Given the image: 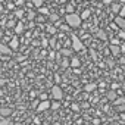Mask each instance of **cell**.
<instances>
[{"label": "cell", "mask_w": 125, "mask_h": 125, "mask_svg": "<svg viewBox=\"0 0 125 125\" xmlns=\"http://www.w3.org/2000/svg\"><path fill=\"white\" fill-rule=\"evenodd\" d=\"M57 19H59V16H57L56 13H53V15H50V22H57Z\"/></svg>", "instance_id": "603a6c76"}, {"label": "cell", "mask_w": 125, "mask_h": 125, "mask_svg": "<svg viewBox=\"0 0 125 125\" xmlns=\"http://www.w3.org/2000/svg\"><path fill=\"white\" fill-rule=\"evenodd\" d=\"M119 16H121V18H125V6L121 8V10H119Z\"/></svg>", "instance_id": "d4e9b609"}, {"label": "cell", "mask_w": 125, "mask_h": 125, "mask_svg": "<svg viewBox=\"0 0 125 125\" xmlns=\"http://www.w3.org/2000/svg\"><path fill=\"white\" fill-rule=\"evenodd\" d=\"M60 54H63L65 57H69V56L72 54V52H71L69 49H62V50H60Z\"/></svg>", "instance_id": "e0dca14e"}, {"label": "cell", "mask_w": 125, "mask_h": 125, "mask_svg": "<svg viewBox=\"0 0 125 125\" xmlns=\"http://www.w3.org/2000/svg\"><path fill=\"white\" fill-rule=\"evenodd\" d=\"M50 94H52V97H53L56 102H60V100H62V97H63V90H62V88L56 84V85H53V87H52Z\"/></svg>", "instance_id": "7a4b0ae2"}, {"label": "cell", "mask_w": 125, "mask_h": 125, "mask_svg": "<svg viewBox=\"0 0 125 125\" xmlns=\"http://www.w3.org/2000/svg\"><path fill=\"white\" fill-rule=\"evenodd\" d=\"M106 99L110 100V102H115V100L118 99V93H116L115 90H109V91L106 93Z\"/></svg>", "instance_id": "ba28073f"}, {"label": "cell", "mask_w": 125, "mask_h": 125, "mask_svg": "<svg viewBox=\"0 0 125 125\" xmlns=\"http://www.w3.org/2000/svg\"><path fill=\"white\" fill-rule=\"evenodd\" d=\"M12 53V50L9 49V46H6V44H2L0 43V54H6V56H9Z\"/></svg>", "instance_id": "9c48e42d"}, {"label": "cell", "mask_w": 125, "mask_h": 125, "mask_svg": "<svg viewBox=\"0 0 125 125\" xmlns=\"http://www.w3.org/2000/svg\"><path fill=\"white\" fill-rule=\"evenodd\" d=\"M35 109H37V112H44V110H47V109H50V102H49V100H44V102H40V103H38V106H37Z\"/></svg>", "instance_id": "5b68a950"}, {"label": "cell", "mask_w": 125, "mask_h": 125, "mask_svg": "<svg viewBox=\"0 0 125 125\" xmlns=\"http://www.w3.org/2000/svg\"><path fill=\"white\" fill-rule=\"evenodd\" d=\"M22 15H24V10H16V16L18 18H22Z\"/></svg>", "instance_id": "f546056e"}, {"label": "cell", "mask_w": 125, "mask_h": 125, "mask_svg": "<svg viewBox=\"0 0 125 125\" xmlns=\"http://www.w3.org/2000/svg\"><path fill=\"white\" fill-rule=\"evenodd\" d=\"M69 66H71V68H80V66H81L80 59H78V57H72L71 62H69Z\"/></svg>", "instance_id": "8fae6325"}, {"label": "cell", "mask_w": 125, "mask_h": 125, "mask_svg": "<svg viewBox=\"0 0 125 125\" xmlns=\"http://www.w3.org/2000/svg\"><path fill=\"white\" fill-rule=\"evenodd\" d=\"M40 99H41V102H44V100H47V94H46V93H43V94H40Z\"/></svg>", "instance_id": "f1b7e54d"}, {"label": "cell", "mask_w": 125, "mask_h": 125, "mask_svg": "<svg viewBox=\"0 0 125 125\" xmlns=\"http://www.w3.org/2000/svg\"><path fill=\"white\" fill-rule=\"evenodd\" d=\"M12 113H13V109L12 107H8V106L0 107V116H2V118H9Z\"/></svg>", "instance_id": "277c9868"}, {"label": "cell", "mask_w": 125, "mask_h": 125, "mask_svg": "<svg viewBox=\"0 0 125 125\" xmlns=\"http://www.w3.org/2000/svg\"><path fill=\"white\" fill-rule=\"evenodd\" d=\"M115 24L119 27V28H122V30H125V18H121V16H116L115 18Z\"/></svg>", "instance_id": "30bf717a"}, {"label": "cell", "mask_w": 125, "mask_h": 125, "mask_svg": "<svg viewBox=\"0 0 125 125\" xmlns=\"http://www.w3.org/2000/svg\"><path fill=\"white\" fill-rule=\"evenodd\" d=\"M43 2H44V0H34V6L40 9V8L43 6Z\"/></svg>", "instance_id": "44dd1931"}, {"label": "cell", "mask_w": 125, "mask_h": 125, "mask_svg": "<svg viewBox=\"0 0 125 125\" xmlns=\"http://www.w3.org/2000/svg\"><path fill=\"white\" fill-rule=\"evenodd\" d=\"M112 2H113V0H103L104 5H112Z\"/></svg>", "instance_id": "d6a6232c"}, {"label": "cell", "mask_w": 125, "mask_h": 125, "mask_svg": "<svg viewBox=\"0 0 125 125\" xmlns=\"http://www.w3.org/2000/svg\"><path fill=\"white\" fill-rule=\"evenodd\" d=\"M19 47V40H18V37H12V40L9 41V49L10 50H16Z\"/></svg>", "instance_id": "8992f818"}, {"label": "cell", "mask_w": 125, "mask_h": 125, "mask_svg": "<svg viewBox=\"0 0 125 125\" xmlns=\"http://www.w3.org/2000/svg\"><path fill=\"white\" fill-rule=\"evenodd\" d=\"M110 53L113 54V56H118L119 53H121V49H119V46H115V44H110Z\"/></svg>", "instance_id": "7c38bea8"}, {"label": "cell", "mask_w": 125, "mask_h": 125, "mask_svg": "<svg viewBox=\"0 0 125 125\" xmlns=\"http://www.w3.org/2000/svg\"><path fill=\"white\" fill-rule=\"evenodd\" d=\"M72 50H74V52H81V50H84V43H83L77 35H74V34H72Z\"/></svg>", "instance_id": "3957f363"}, {"label": "cell", "mask_w": 125, "mask_h": 125, "mask_svg": "<svg viewBox=\"0 0 125 125\" xmlns=\"http://www.w3.org/2000/svg\"><path fill=\"white\" fill-rule=\"evenodd\" d=\"M96 34H97V37H99L100 40H103V41H106V40H107V34H106L103 30H97V32H96Z\"/></svg>", "instance_id": "4fadbf2b"}, {"label": "cell", "mask_w": 125, "mask_h": 125, "mask_svg": "<svg viewBox=\"0 0 125 125\" xmlns=\"http://www.w3.org/2000/svg\"><path fill=\"white\" fill-rule=\"evenodd\" d=\"M65 19H66V24L69 25V27H72V28H77V27H80L81 25V18H80V15H77V13H66V16H65Z\"/></svg>", "instance_id": "6da1fadb"}, {"label": "cell", "mask_w": 125, "mask_h": 125, "mask_svg": "<svg viewBox=\"0 0 125 125\" xmlns=\"http://www.w3.org/2000/svg\"><path fill=\"white\" fill-rule=\"evenodd\" d=\"M38 12H40V13H43V15H49V9H46V8H43V6H41V8L38 9Z\"/></svg>", "instance_id": "7402d4cb"}, {"label": "cell", "mask_w": 125, "mask_h": 125, "mask_svg": "<svg viewBox=\"0 0 125 125\" xmlns=\"http://www.w3.org/2000/svg\"><path fill=\"white\" fill-rule=\"evenodd\" d=\"M81 107H83V109H87V107H88V103H83Z\"/></svg>", "instance_id": "e575fe53"}, {"label": "cell", "mask_w": 125, "mask_h": 125, "mask_svg": "<svg viewBox=\"0 0 125 125\" xmlns=\"http://www.w3.org/2000/svg\"><path fill=\"white\" fill-rule=\"evenodd\" d=\"M118 37L122 38V40H125V31H119V32H118Z\"/></svg>", "instance_id": "484cf974"}, {"label": "cell", "mask_w": 125, "mask_h": 125, "mask_svg": "<svg viewBox=\"0 0 125 125\" xmlns=\"http://www.w3.org/2000/svg\"><path fill=\"white\" fill-rule=\"evenodd\" d=\"M91 15V12H90V9H85L84 12H83V15H80V18H81V21H85L88 16Z\"/></svg>", "instance_id": "9a60e30c"}, {"label": "cell", "mask_w": 125, "mask_h": 125, "mask_svg": "<svg viewBox=\"0 0 125 125\" xmlns=\"http://www.w3.org/2000/svg\"><path fill=\"white\" fill-rule=\"evenodd\" d=\"M93 124H94V125H99V124H100V119H99V118L93 119Z\"/></svg>", "instance_id": "1f68e13d"}, {"label": "cell", "mask_w": 125, "mask_h": 125, "mask_svg": "<svg viewBox=\"0 0 125 125\" xmlns=\"http://www.w3.org/2000/svg\"><path fill=\"white\" fill-rule=\"evenodd\" d=\"M116 106H121V104H125V97H118L115 102H113Z\"/></svg>", "instance_id": "d6986e66"}, {"label": "cell", "mask_w": 125, "mask_h": 125, "mask_svg": "<svg viewBox=\"0 0 125 125\" xmlns=\"http://www.w3.org/2000/svg\"><path fill=\"white\" fill-rule=\"evenodd\" d=\"M116 87H119V84H116V83H113V84H112V90H115Z\"/></svg>", "instance_id": "836d02e7"}, {"label": "cell", "mask_w": 125, "mask_h": 125, "mask_svg": "<svg viewBox=\"0 0 125 125\" xmlns=\"http://www.w3.org/2000/svg\"><path fill=\"white\" fill-rule=\"evenodd\" d=\"M71 107H72V110H74V112H78V110H80V106H78L77 103H72V104H71Z\"/></svg>", "instance_id": "cb8c5ba5"}, {"label": "cell", "mask_w": 125, "mask_h": 125, "mask_svg": "<svg viewBox=\"0 0 125 125\" xmlns=\"http://www.w3.org/2000/svg\"><path fill=\"white\" fill-rule=\"evenodd\" d=\"M60 107V102H53V103H50V109H53V110H57Z\"/></svg>", "instance_id": "ac0fdd59"}, {"label": "cell", "mask_w": 125, "mask_h": 125, "mask_svg": "<svg viewBox=\"0 0 125 125\" xmlns=\"http://www.w3.org/2000/svg\"><path fill=\"white\" fill-rule=\"evenodd\" d=\"M121 8H122V6H119V5H116V3H112V6H110V9H112L113 13H119Z\"/></svg>", "instance_id": "2e32d148"}, {"label": "cell", "mask_w": 125, "mask_h": 125, "mask_svg": "<svg viewBox=\"0 0 125 125\" xmlns=\"http://www.w3.org/2000/svg\"><path fill=\"white\" fill-rule=\"evenodd\" d=\"M9 124H10L9 118H2V116H0V125H9Z\"/></svg>", "instance_id": "ffe728a7"}, {"label": "cell", "mask_w": 125, "mask_h": 125, "mask_svg": "<svg viewBox=\"0 0 125 125\" xmlns=\"http://www.w3.org/2000/svg\"><path fill=\"white\" fill-rule=\"evenodd\" d=\"M116 109H118V112H125V104H121V106H118Z\"/></svg>", "instance_id": "83f0119b"}, {"label": "cell", "mask_w": 125, "mask_h": 125, "mask_svg": "<svg viewBox=\"0 0 125 125\" xmlns=\"http://www.w3.org/2000/svg\"><path fill=\"white\" fill-rule=\"evenodd\" d=\"M47 31H49L50 34H54V32H56V31H54V28H53L52 25H49V27H47Z\"/></svg>", "instance_id": "4316f807"}, {"label": "cell", "mask_w": 125, "mask_h": 125, "mask_svg": "<svg viewBox=\"0 0 125 125\" xmlns=\"http://www.w3.org/2000/svg\"><path fill=\"white\" fill-rule=\"evenodd\" d=\"M62 66H63V68L69 66V62H68V60H63V62H62Z\"/></svg>", "instance_id": "4dcf8cb0"}, {"label": "cell", "mask_w": 125, "mask_h": 125, "mask_svg": "<svg viewBox=\"0 0 125 125\" xmlns=\"http://www.w3.org/2000/svg\"><path fill=\"white\" fill-rule=\"evenodd\" d=\"M2 35H3V32H2V31H0V38H2Z\"/></svg>", "instance_id": "d590c367"}, {"label": "cell", "mask_w": 125, "mask_h": 125, "mask_svg": "<svg viewBox=\"0 0 125 125\" xmlns=\"http://www.w3.org/2000/svg\"><path fill=\"white\" fill-rule=\"evenodd\" d=\"M97 90V84L96 83H88L84 85V91L85 93H91V91H96Z\"/></svg>", "instance_id": "52a82bcc"}, {"label": "cell", "mask_w": 125, "mask_h": 125, "mask_svg": "<svg viewBox=\"0 0 125 125\" xmlns=\"http://www.w3.org/2000/svg\"><path fill=\"white\" fill-rule=\"evenodd\" d=\"M15 32L16 34H22L24 32V24L22 22H18V25L15 27Z\"/></svg>", "instance_id": "5bb4252c"}]
</instances>
